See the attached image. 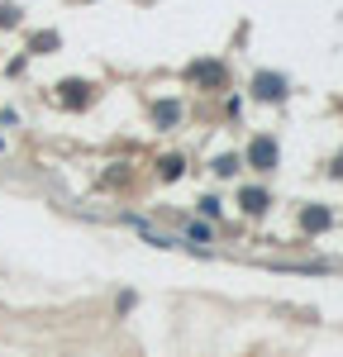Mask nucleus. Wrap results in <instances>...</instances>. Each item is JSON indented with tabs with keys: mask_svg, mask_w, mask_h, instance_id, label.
Masks as SVG:
<instances>
[{
	"mask_svg": "<svg viewBox=\"0 0 343 357\" xmlns=\"http://www.w3.org/2000/svg\"><path fill=\"white\" fill-rule=\"evenodd\" d=\"M181 176V158H162V181H176Z\"/></svg>",
	"mask_w": 343,
	"mask_h": 357,
	"instance_id": "obj_8",
	"label": "nucleus"
},
{
	"mask_svg": "<svg viewBox=\"0 0 343 357\" xmlns=\"http://www.w3.org/2000/svg\"><path fill=\"white\" fill-rule=\"evenodd\" d=\"M253 91L262 96V100H282V96H286V77H277V72H262V77L253 82Z\"/></svg>",
	"mask_w": 343,
	"mask_h": 357,
	"instance_id": "obj_2",
	"label": "nucleus"
},
{
	"mask_svg": "<svg viewBox=\"0 0 343 357\" xmlns=\"http://www.w3.org/2000/svg\"><path fill=\"white\" fill-rule=\"evenodd\" d=\"M300 224H305L310 234H319V229H329V210H319V205H314V210H305V215H300Z\"/></svg>",
	"mask_w": 343,
	"mask_h": 357,
	"instance_id": "obj_4",
	"label": "nucleus"
},
{
	"mask_svg": "<svg viewBox=\"0 0 343 357\" xmlns=\"http://www.w3.org/2000/svg\"><path fill=\"white\" fill-rule=\"evenodd\" d=\"M186 238H191V243H210V224H186Z\"/></svg>",
	"mask_w": 343,
	"mask_h": 357,
	"instance_id": "obj_6",
	"label": "nucleus"
},
{
	"mask_svg": "<svg viewBox=\"0 0 343 357\" xmlns=\"http://www.w3.org/2000/svg\"><path fill=\"white\" fill-rule=\"evenodd\" d=\"M176 114H181V110H176L172 100H167V105H158V119H162V124H176Z\"/></svg>",
	"mask_w": 343,
	"mask_h": 357,
	"instance_id": "obj_10",
	"label": "nucleus"
},
{
	"mask_svg": "<svg viewBox=\"0 0 343 357\" xmlns=\"http://www.w3.org/2000/svg\"><path fill=\"white\" fill-rule=\"evenodd\" d=\"M191 77H196V82H220V77H224V72H220V67H215V62H205V67H196V72H191Z\"/></svg>",
	"mask_w": 343,
	"mask_h": 357,
	"instance_id": "obj_7",
	"label": "nucleus"
},
{
	"mask_svg": "<svg viewBox=\"0 0 343 357\" xmlns=\"http://www.w3.org/2000/svg\"><path fill=\"white\" fill-rule=\"evenodd\" d=\"M0 24H5V29L20 24V5H0Z\"/></svg>",
	"mask_w": 343,
	"mask_h": 357,
	"instance_id": "obj_9",
	"label": "nucleus"
},
{
	"mask_svg": "<svg viewBox=\"0 0 343 357\" xmlns=\"http://www.w3.org/2000/svg\"><path fill=\"white\" fill-rule=\"evenodd\" d=\"M248 162H253L257 172H272V167H277V143H272V138H253V148H248Z\"/></svg>",
	"mask_w": 343,
	"mask_h": 357,
	"instance_id": "obj_1",
	"label": "nucleus"
},
{
	"mask_svg": "<svg viewBox=\"0 0 343 357\" xmlns=\"http://www.w3.org/2000/svg\"><path fill=\"white\" fill-rule=\"evenodd\" d=\"M238 200H243V210H248V215H262V210L272 205V200H267V191H257V186H248V191L238 195Z\"/></svg>",
	"mask_w": 343,
	"mask_h": 357,
	"instance_id": "obj_3",
	"label": "nucleus"
},
{
	"mask_svg": "<svg viewBox=\"0 0 343 357\" xmlns=\"http://www.w3.org/2000/svg\"><path fill=\"white\" fill-rule=\"evenodd\" d=\"M0 148H5V143H0Z\"/></svg>",
	"mask_w": 343,
	"mask_h": 357,
	"instance_id": "obj_11",
	"label": "nucleus"
},
{
	"mask_svg": "<svg viewBox=\"0 0 343 357\" xmlns=\"http://www.w3.org/2000/svg\"><path fill=\"white\" fill-rule=\"evenodd\" d=\"M238 167H243V158H238V153H224V158L215 162V172H220V176H234Z\"/></svg>",
	"mask_w": 343,
	"mask_h": 357,
	"instance_id": "obj_5",
	"label": "nucleus"
}]
</instances>
